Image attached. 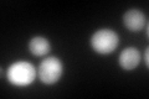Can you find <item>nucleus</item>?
I'll use <instances>...</instances> for the list:
<instances>
[{
	"mask_svg": "<svg viewBox=\"0 0 149 99\" xmlns=\"http://www.w3.org/2000/svg\"><path fill=\"white\" fill-rule=\"evenodd\" d=\"M36 77V69L29 62H15L8 68L6 78L8 81L17 87H25L34 82Z\"/></svg>",
	"mask_w": 149,
	"mask_h": 99,
	"instance_id": "obj_1",
	"label": "nucleus"
},
{
	"mask_svg": "<svg viewBox=\"0 0 149 99\" xmlns=\"http://www.w3.org/2000/svg\"><path fill=\"white\" fill-rule=\"evenodd\" d=\"M50 42L45 39V37H41V36H36L34 39H31L29 42V50L32 55L35 56H45L46 53L50 52Z\"/></svg>",
	"mask_w": 149,
	"mask_h": 99,
	"instance_id": "obj_6",
	"label": "nucleus"
},
{
	"mask_svg": "<svg viewBox=\"0 0 149 99\" xmlns=\"http://www.w3.org/2000/svg\"><path fill=\"white\" fill-rule=\"evenodd\" d=\"M144 63H146L147 67L149 66V51H148V48H146V52H144Z\"/></svg>",
	"mask_w": 149,
	"mask_h": 99,
	"instance_id": "obj_7",
	"label": "nucleus"
},
{
	"mask_svg": "<svg viewBox=\"0 0 149 99\" xmlns=\"http://www.w3.org/2000/svg\"><path fill=\"white\" fill-rule=\"evenodd\" d=\"M119 66L125 71H132L141 62V53L134 47H128L119 55Z\"/></svg>",
	"mask_w": 149,
	"mask_h": 99,
	"instance_id": "obj_5",
	"label": "nucleus"
},
{
	"mask_svg": "<svg viewBox=\"0 0 149 99\" xmlns=\"http://www.w3.org/2000/svg\"><path fill=\"white\" fill-rule=\"evenodd\" d=\"M118 35L113 30L102 29L96 31L91 37V46L92 48L98 53L107 55L111 53L117 48L118 46Z\"/></svg>",
	"mask_w": 149,
	"mask_h": 99,
	"instance_id": "obj_2",
	"label": "nucleus"
},
{
	"mask_svg": "<svg viewBox=\"0 0 149 99\" xmlns=\"http://www.w3.org/2000/svg\"><path fill=\"white\" fill-rule=\"evenodd\" d=\"M123 22L129 31H139L147 25V19L141 10L130 9L124 14Z\"/></svg>",
	"mask_w": 149,
	"mask_h": 99,
	"instance_id": "obj_4",
	"label": "nucleus"
},
{
	"mask_svg": "<svg viewBox=\"0 0 149 99\" xmlns=\"http://www.w3.org/2000/svg\"><path fill=\"white\" fill-rule=\"evenodd\" d=\"M63 73V64L58 58L49 57L44 60L37 68V76L45 84H54L61 78Z\"/></svg>",
	"mask_w": 149,
	"mask_h": 99,
	"instance_id": "obj_3",
	"label": "nucleus"
}]
</instances>
